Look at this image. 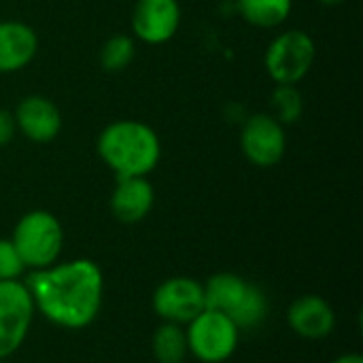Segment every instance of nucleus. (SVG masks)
<instances>
[{"instance_id":"15","label":"nucleus","mask_w":363,"mask_h":363,"mask_svg":"<svg viewBox=\"0 0 363 363\" xmlns=\"http://www.w3.org/2000/svg\"><path fill=\"white\" fill-rule=\"evenodd\" d=\"M236 11L247 23L272 30L289 19L294 0H236Z\"/></svg>"},{"instance_id":"17","label":"nucleus","mask_w":363,"mask_h":363,"mask_svg":"<svg viewBox=\"0 0 363 363\" xmlns=\"http://www.w3.org/2000/svg\"><path fill=\"white\" fill-rule=\"evenodd\" d=\"M134 55H136V40L130 34H113L102 43L98 60L102 70L121 72L134 62Z\"/></svg>"},{"instance_id":"3","label":"nucleus","mask_w":363,"mask_h":363,"mask_svg":"<svg viewBox=\"0 0 363 363\" xmlns=\"http://www.w3.org/2000/svg\"><path fill=\"white\" fill-rule=\"evenodd\" d=\"M204 287V304L228 315L240 330H255L268 317V298L255 283L234 272L213 274Z\"/></svg>"},{"instance_id":"8","label":"nucleus","mask_w":363,"mask_h":363,"mask_svg":"<svg viewBox=\"0 0 363 363\" xmlns=\"http://www.w3.org/2000/svg\"><path fill=\"white\" fill-rule=\"evenodd\" d=\"M240 151L245 160L257 168H272L287 153L285 125L270 113L251 115L240 128Z\"/></svg>"},{"instance_id":"16","label":"nucleus","mask_w":363,"mask_h":363,"mask_svg":"<svg viewBox=\"0 0 363 363\" xmlns=\"http://www.w3.org/2000/svg\"><path fill=\"white\" fill-rule=\"evenodd\" d=\"M151 353L157 363H183L189 355L187 351V336L185 325L166 323L155 328L151 338Z\"/></svg>"},{"instance_id":"13","label":"nucleus","mask_w":363,"mask_h":363,"mask_svg":"<svg viewBox=\"0 0 363 363\" xmlns=\"http://www.w3.org/2000/svg\"><path fill=\"white\" fill-rule=\"evenodd\" d=\"M155 204V189L147 177H119L108 206L119 223L132 225L147 219Z\"/></svg>"},{"instance_id":"11","label":"nucleus","mask_w":363,"mask_h":363,"mask_svg":"<svg viewBox=\"0 0 363 363\" xmlns=\"http://www.w3.org/2000/svg\"><path fill=\"white\" fill-rule=\"evenodd\" d=\"M17 134H21L26 140L36 145L53 143L64 125L62 111L57 104L40 94H30L19 100V104L13 111Z\"/></svg>"},{"instance_id":"5","label":"nucleus","mask_w":363,"mask_h":363,"mask_svg":"<svg viewBox=\"0 0 363 363\" xmlns=\"http://www.w3.org/2000/svg\"><path fill=\"white\" fill-rule=\"evenodd\" d=\"M317 45L306 30L277 34L264 53V68L277 85H298L313 70Z\"/></svg>"},{"instance_id":"12","label":"nucleus","mask_w":363,"mask_h":363,"mask_svg":"<svg viewBox=\"0 0 363 363\" xmlns=\"http://www.w3.org/2000/svg\"><path fill=\"white\" fill-rule=\"evenodd\" d=\"M287 325L300 338L323 340L336 330V311L325 298L317 294H306L289 304Z\"/></svg>"},{"instance_id":"1","label":"nucleus","mask_w":363,"mask_h":363,"mask_svg":"<svg viewBox=\"0 0 363 363\" xmlns=\"http://www.w3.org/2000/svg\"><path fill=\"white\" fill-rule=\"evenodd\" d=\"M23 283L32 296L34 311L57 328L83 330L100 315L104 274L87 257L55 262L49 268L32 270Z\"/></svg>"},{"instance_id":"14","label":"nucleus","mask_w":363,"mask_h":363,"mask_svg":"<svg viewBox=\"0 0 363 363\" xmlns=\"http://www.w3.org/2000/svg\"><path fill=\"white\" fill-rule=\"evenodd\" d=\"M36 30L19 19L0 21V74H13L32 64L38 53Z\"/></svg>"},{"instance_id":"20","label":"nucleus","mask_w":363,"mask_h":363,"mask_svg":"<svg viewBox=\"0 0 363 363\" xmlns=\"http://www.w3.org/2000/svg\"><path fill=\"white\" fill-rule=\"evenodd\" d=\"M15 136H17V125H15L13 111L0 108V149L11 145Z\"/></svg>"},{"instance_id":"4","label":"nucleus","mask_w":363,"mask_h":363,"mask_svg":"<svg viewBox=\"0 0 363 363\" xmlns=\"http://www.w3.org/2000/svg\"><path fill=\"white\" fill-rule=\"evenodd\" d=\"M11 242L15 245L26 268L43 270L60 259L64 247V228L53 213L36 208L19 217L13 228Z\"/></svg>"},{"instance_id":"7","label":"nucleus","mask_w":363,"mask_h":363,"mask_svg":"<svg viewBox=\"0 0 363 363\" xmlns=\"http://www.w3.org/2000/svg\"><path fill=\"white\" fill-rule=\"evenodd\" d=\"M34 313V302L23 281H0V362L21 349Z\"/></svg>"},{"instance_id":"18","label":"nucleus","mask_w":363,"mask_h":363,"mask_svg":"<svg viewBox=\"0 0 363 363\" xmlns=\"http://www.w3.org/2000/svg\"><path fill=\"white\" fill-rule=\"evenodd\" d=\"M272 117L279 119L283 125L298 123L304 113V98L296 85H277L270 96Z\"/></svg>"},{"instance_id":"2","label":"nucleus","mask_w":363,"mask_h":363,"mask_svg":"<svg viewBox=\"0 0 363 363\" xmlns=\"http://www.w3.org/2000/svg\"><path fill=\"white\" fill-rule=\"evenodd\" d=\"M96 151L117 179L149 177L162 160V140L157 132L140 119H115L100 130Z\"/></svg>"},{"instance_id":"6","label":"nucleus","mask_w":363,"mask_h":363,"mask_svg":"<svg viewBox=\"0 0 363 363\" xmlns=\"http://www.w3.org/2000/svg\"><path fill=\"white\" fill-rule=\"evenodd\" d=\"M240 332L228 315L204 308L185 325L187 351L200 363L228 362L238 349Z\"/></svg>"},{"instance_id":"19","label":"nucleus","mask_w":363,"mask_h":363,"mask_svg":"<svg viewBox=\"0 0 363 363\" xmlns=\"http://www.w3.org/2000/svg\"><path fill=\"white\" fill-rule=\"evenodd\" d=\"M26 266L11 242V238H0V281H21Z\"/></svg>"},{"instance_id":"9","label":"nucleus","mask_w":363,"mask_h":363,"mask_svg":"<svg viewBox=\"0 0 363 363\" xmlns=\"http://www.w3.org/2000/svg\"><path fill=\"white\" fill-rule=\"evenodd\" d=\"M151 306L162 321L187 325L206 308L204 287L191 277H170L155 287L151 296Z\"/></svg>"},{"instance_id":"23","label":"nucleus","mask_w":363,"mask_h":363,"mask_svg":"<svg viewBox=\"0 0 363 363\" xmlns=\"http://www.w3.org/2000/svg\"><path fill=\"white\" fill-rule=\"evenodd\" d=\"M0 363H4V362H0Z\"/></svg>"},{"instance_id":"22","label":"nucleus","mask_w":363,"mask_h":363,"mask_svg":"<svg viewBox=\"0 0 363 363\" xmlns=\"http://www.w3.org/2000/svg\"><path fill=\"white\" fill-rule=\"evenodd\" d=\"M319 4H323V6H338V4H342L345 0H317Z\"/></svg>"},{"instance_id":"21","label":"nucleus","mask_w":363,"mask_h":363,"mask_svg":"<svg viewBox=\"0 0 363 363\" xmlns=\"http://www.w3.org/2000/svg\"><path fill=\"white\" fill-rule=\"evenodd\" d=\"M332 363H363V357L359 353H342Z\"/></svg>"},{"instance_id":"10","label":"nucleus","mask_w":363,"mask_h":363,"mask_svg":"<svg viewBox=\"0 0 363 363\" xmlns=\"http://www.w3.org/2000/svg\"><path fill=\"white\" fill-rule=\"evenodd\" d=\"M183 11L179 0H136L130 17L132 38L145 45H164L181 28Z\"/></svg>"}]
</instances>
